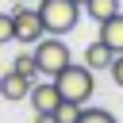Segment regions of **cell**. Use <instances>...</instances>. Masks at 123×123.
<instances>
[{
	"label": "cell",
	"instance_id": "16",
	"mask_svg": "<svg viewBox=\"0 0 123 123\" xmlns=\"http://www.w3.org/2000/svg\"><path fill=\"white\" fill-rule=\"evenodd\" d=\"M15 4H35V8H38V0H15Z\"/></svg>",
	"mask_w": 123,
	"mask_h": 123
},
{
	"label": "cell",
	"instance_id": "12",
	"mask_svg": "<svg viewBox=\"0 0 123 123\" xmlns=\"http://www.w3.org/2000/svg\"><path fill=\"white\" fill-rule=\"evenodd\" d=\"M77 123H119L111 111H104V108H81V119Z\"/></svg>",
	"mask_w": 123,
	"mask_h": 123
},
{
	"label": "cell",
	"instance_id": "2",
	"mask_svg": "<svg viewBox=\"0 0 123 123\" xmlns=\"http://www.w3.org/2000/svg\"><path fill=\"white\" fill-rule=\"evenodd\" d=\"M38 15H42L46 35H69L81 19V4H73V0H38Z\"/></svg>",
	"mask_w": 123,
	"mask_h": 123
},
{
	"label": "cell",
	"instance_id": "11",
	"mask_svg": "<svg viewBox=\"0 0 123 123\" xmlns=\"http://www.w3.org/2000/svg\"><path fill=\"white\" fill-rule=\"evenodd\" d=\"M12 69H19L23 77H31V81H35V77H38V62H35V50H27V54H19V58L12 62Z\"/></svg>",
	"mask_w": 123,
	"mask_h": 123
},
{
	"label": "cell",
	"instance_id": "5",
	"mask_svg": "<svg viewBox=\"0 0 123 123\" xmlns=\"http://www.w3.org/2000/svg\"><path fill=\"white\" fill-rule=\"evenodd\" d=\"M27 100H31V108H35V111H54V108L62 104V92H58V85H54V81H38V85H31Z\"/></svg>",
	"mask_w": 123,
	"mask_h": 123
},
{
	"label": "cell",
	"instance_id": "3",
	"mask_svg": "<svg viewBox=\"0 0 123 123\" xmlns=\"http://www.w3.org/2000/svg\"><path fill=\"white\" fill-rule=\"evenodd\" d=\"M35 62H38V73L54 77V73H58V69H65L73 58H69V46H65L58 35H42V38L35 42Z\"/></svg>",
	"mask_w": 123,
	"mask_h": 123
},
{
	"label": "cell",
	"instance_id": "7",
	"mask_svg": "<svg viewBox=\"0 0 123 123\" xmlns=\"http://www.w3.org/2000/svg\"><path fill=\"white\" fill-rule=\"evenodd\" d=\"M111 58H115V50H111L108 42H100V38H96V42H88V46H85V58H81V62L96 73V69H108V65H111Z\"/></svg>",
	"mask_w": 123,
	"mask_h": 123
},
{
	"label": "cell",
	"instance_id": "9",
	"mask_svg": "<svg viewBox=\"0 0 123 123\" xmlns=\"http://www.w3.org/2000/svg\"><path fill=\"white\" fill-rule=\"evenodd\" d=\"M81 8H85V12H88L96 23H104L108 15H115V12H119V0H85Z\"/></svg>",
	"mask_w": 123,
	"mask_h": 123
},
{
	"label": "cell",
	"instance_id": "14",
	"mask_svg": "<svg viewBox=\"0 0 123 123\" xmlns=\"http://www.w3.org/2000/svg\"><path fill=\"white\" fill-rule=\"evenodd\" d=\"M108 73H111V81H115V85L123 88V54H115V58H111V65H108Z\"/></svg>",
	"mask_w": 123,
	"mask_h": 123
},
{
	"label": "cell",
	"instance_id": "13",
	"mask_svg": "<svg viewBox=\"0 0 123 123\" xmlns=\"http://www.w3.org/2000/svg\"><path fill=\"white\" fill-rule=\"evenodd\" d=\"M12 38H15V27H12V15H4V12H0V46H4V42H12Z\"/></svg>",
	"mask_w": 123,
	"mask_h": 123
},
{
	"label": "cell",
	"instance_id": "10",
	"mask_svg": "<svg viewBox=\"0 0 123 123\" xmlns=\"http://www.w3.org/2000/svg\"><path fill=\"white\" fill-rule=\"evenodd\" d=\"M81 108H85V104H73V100H62V104H58V108H54L50 115H54V123H77V119H81Z\"/></svg>",
	"mask_w": 123,
	"mask_h": 123
},
{
	"label": "cell",
	"instance_id": "4",
	"mask_svg": "<svg viewBox=\"0 0 123 123\" xmlns=\"http://www.w3.org/2000/svg\"><path fill=\"white\" fill-rule=\"evenodd\" d=\"M12 27H15V38H19L23 46H35V42L46 35L42 15H38L35 4H15V12H12Z\"/></svg>",
	"mask_w": 123,
	"mask_h": 123
},
{
	"label": "cell",
	"instance_id": "17",
	"mask_svg": "<svg viewBox=\"0 0 123 123\" xmlns=\"http://www.w3.org/2000/svg\"><path fill=\"white\" fill-rule=\"evenodd\" d=\"M73 4H85V0H73Z\"/></svg>",
	"mask_w": 123,
	"mask_h": 123
},
{
	"label": "cell",
	"instance_id": "15",
	"mask_svg": "<svg viewBox=\"0 0 123 123\" xmlns=\"http://www.w3.org/2000/svg\"><path fill=\"white\" fill-rule=\"evenodd\" d=\"M35 123H54V115L50 111H35Z\"/></svg>",
	"mask_w": 123,
	"mask_h": 123
},
{
	"label": "cell",
	"instance_id": "6",
	"mask_svg": "<svg viewBox=\"0 0 123 123\" xmlns=\"http://www.w3.org/2000/svg\"><path fill=\"white\" fill-rule=\"evenodd\" d=\"M31 77H23L19 69H8V73H0V96L4 100H27V92H31Z\"/></svg>",
	"mask_w": 123,
	"mask_h": 123
},
{
	"label": "cell",
	"instance_id": "1",
	"mask_svg": "<svg viewBox=\"0 0 123 123\" xmlns=\"http://www.w3.org/2000/svg\"><path fill=\"white\" fill-rule=\"evenodd\" d=\"M54 85H58V92H62V100H73V104H88L92 100V92H96V77H92V69L81 62V65H65V69H58L54 77H50Z\"/></svg>",
	"mask_w": 123,
	"mask_h": 123
},
{
	"label": "cell",
	"instance_id": "8",
	"mask_svg": "<svg viewBox=\"0 0 123 123\" xmlns=\"http://www.w3.org/2000/svg\"><path fill=\"white\" fill-rule=\"evenodd\" d=\"M100 42H108L115 54H123V12H115L100 23Z\"/></svg>",
	"mask_w": 123,
	"mask_h": 123
}]
</instances>
